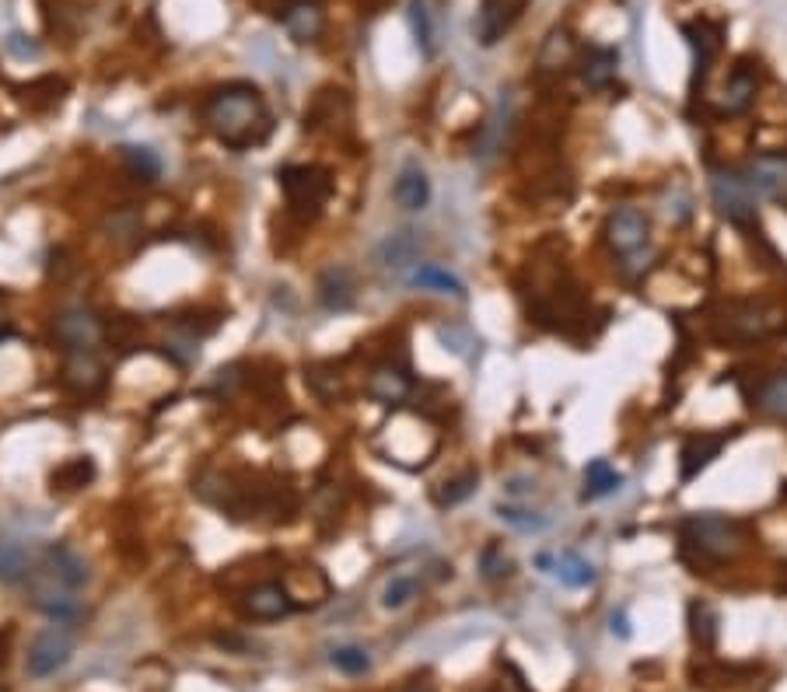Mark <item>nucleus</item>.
<instances>
[{"mask_svg": "<svg viewBox=\"0 0 787 692\" xmlns=\"http://www.w3.org/2000/svg\"><path fill=\"white\" fill-rule=\"evenodd\" d=\"M204 123L217 141L231 151H252L262 147L273 133V113L267 99L249 81L221 84L204 102Z\"/></svg>", "mask_w": 787, "mask_h": 692, "instance_id": "1", "label": "nucleus"}, {"mask_svg": "<svg viewBox=\"0 0 787 692\" xmlns=\"http://www.w3.org/2000/svg\"><path fill=\"white\" fill-rule=\"evenodd\" d=\"M680 539L686 552H696L704 564L735 560L746 546V528L725 515H690L680 525Z\"/></svg>", "mask_w": 787, "mask_h": 692, "instance_id": "2", "label": "nucleus"}, {"mask_svg": "<svg viewBox=\"0 0 787 692\" xmlns=\"http://www.w3.org/2000/svg\"><path fill=\"white\" fill-rule=\"evenodd\" d=\"M717 326H721V337H728L735 343H759L787 329V311L770 301H735L725 308V316L717 319Z\"/></svg>", "mask_w": 787, "mask_h": 692, "instance_id": "3", "label": "nucleus"}, {"mask_svg": "<svg viewBox=\"0 0 787 692\" xmlns=\"http://www.w3.org/2000/svg\"><path fill=\"white\" fill-rule=\"evenodd\" d=\"M280 189L288 196V207L298 217H319L322 207L330 204L333 196V175L319 168V165H283L277 172Z\"/></svg>", "mask_w": 787, "mask_h": 692, "instance_id": "4", "label": "nucleus"}, {"mask_svg": "<svg viewBox=\"0 0 787 692\" xmlns=\"http://www.w3.org/2000/svg\"><path fill=\"white\" fill-rule=\"evenodd\" d=\"M711 199L717 214L735 225L738 231H759V214H756V193L746 183V175L738 168H714L711 172Z\"/></svg>", "mask_w": 787, "mask_h": 692, "instance_id": "5", "label": "nucleus"}, {"mask_svg": "<svg viewBox=\"0 0 787 692\" xmlns=\"http://www.w3.org/2000/svg\"><path fill=\"white\" fill-rule=\"evenodd\" d=\"M605 241L623 262L638 259L651 245V220L641 207H620L605 220Z\"/></svg>", "mask_w": 787, "mask_h": 692, "instance_id": "6", "label": "nucleus"}, {"mask_svg": "<svg viewBox=\"0 0 787 692\" xmlns=\"http://www.w3.org/2000/svg\"><path fill=\"white\" fill-rule=\"evenodd\" d=\"M53 337L68 353H92L105 337V326L92 308H63L53 319Z\"/></svg>", "mask_w": 787, "mask_h": 692, "instance_id": "7", "label": "nucleus"}, {"mask_svg": "<svg viewBox=\"0 0 787 692\" xmlns=\"http://www.w3.org/2000/svg\"><path fill=\"white\" fill-rule=\"evenodd\" d=\"M525 8H529V0H479L473 18V35L479 47H497L518 25Z\"/></svg>", "mask_w": 787, "mask_h": 692, "instance_id": "8", "label": "nucleus"}, {"mask_svg": "<svg viewBox=\"0 0 787 692\" xmlns=\"http://www.w3.org/2000/svg\"><path fill=\"white\" fill-rule=\"evenodd\" d=\"M746 183L756 196L770 199V204L787 207V154L784 151H763L746 165Z\"/></svg>", "mask_w": 787, "mask_h": 692, "instance_id": "9", "label": "nucleus"}, {"mask_svg": "<svg viewBox=\"0 0 787 692\" xmlns=\"http://www.w3.org/2000/svg\"><path fill=\"white\" fill-rule=\"evenodd\" d=\"M71 654H74V640H71L68 630H63V627L42 630L32 640V647H29V675L50 679V675H56L60 668L71 661Z\"/></svg>", "mask_w": 787, "mask_h": 692, "instance_id": "10", "label": "nucleus"}, {"mask_svg": "<svg viewBox=\"0 0 787 692\" xmlns=\"http://www.w3.org/2000/svg\"><path fill=\"white\" fill-rule=\"evenodd\" d=\"M756 92H759V66L753 60H738L725 81V92H721V113L728 116L746 113L756 102Z\"/></svg>", "mask_w": 787, "mask_h": 692, "instance_id": "11", "label": "nucleus"}, {"mask_svg": "<svg viewBox=\"0 0 787 692\" xmlns=\"http://www.w3.org/2000/svg\"><path fill=\"white\" fill-rule=\"evenodd\" d=\"M424 238H421V231H413V228H406V231H396V235H389L382 245H379V266L382 270H392V273H403L406 266H421V256H424Z\"/></svg>", "mask_w": 787, "mask_h": 692, "instance_id": "12", "label": "nucleus"}, {"mask_svg": "<svg viewBox=\"0 0 787 692\" xmlns=\"http://www.w3.org/2000/svg\"><path fill=\"white\" fill-rule=\"evenodd\" d=\"M686 35H690V47H693L690 99L696 102L700 92H704V81L711 74V63H714V53H717V32L707 25V21H693V25H686Z\"/></svg>", "mask_w": 787, "mask_h": 692, "instance_id": "13", "label": "nucleus"}, {"mask_svg": "<svg viewBox=\"0 0 787 692\" xmlns=\"http://www.w3.org/2000/svg\"><path fill=\"white\" fill-rule=\"evenodd\" d=\"M63 385L77 395H99L105 385V364L99 361V353H68L63 361Z\"/></svg>", "mask_w": 787, "mask_h": 692, "instance_id": "14", "label": "nucleus"}, {"mask_svg": "<svg viewBox=\"0 0 787 692\" xmlns=\"http://www.w3.org/2000/svg\"><path fill=\"white\" fill-rule=\"evenodd\" d=\"M246 616L259 619V622H273V619H283L294 612V601L288 595V588L277 585V580H267V585H256L246 601H242Z\"/></svg>", "mask_w": 787, "mask_h": 692, "instance_id": "15", "label": "nucleus"}, {"mask_svg": "<svg viewBox=\"0 0 787 692\" xmlns=\"http://www.w3.org/2000/svg\"><path fill=\"white\" fill-rule=\"evenodd\" d=\"M725 444H728V434H693V437H686L683 452H680V479L683 483L696 479L721 455Z\"/></svg>", "mask_w": 787, "mask_h": 692, "instance_id": "16", "label": "nucleus"}, {"mask_svg": "<svg viewBox=\"0 0 787 692\" xmlns=\"http://www.w3.org/2000/svg\"><path fill=\"white\" fill-rule=\"evenodd\" d=\"M367 395L382 406H403L413 395V382L410 374L396 364H379L367 374Z\"/></svg>", "mask_w": 787, "mask_h": 692, "instance_id": "17", "label": "nucleus"}, {"mask_svg": "<svg viewBox=\"0 0 787 692\" xmlns=\"http://www.w3.org/2000/svg\"><path fill=\"white\" fill-rule=\"evenodd\" d=\"M280 21L294 42H315L325 29V14L319 8V0H291V4L280 11Z\"/></svg>", "mask_w": 787, "mask_h": 692, "instance_id": "18", "label": "nucleus"}, {"mask_svg": "<svg viewBox=\"0 0 787 692\" xmlns=\"http://www.w3.org/2000/svg\"><path fill=\"white\" fill-rule=\"evenodd\" d=\"M392 199H396L406 214H417L431 204V178L417 162L400 168L396 183H392Z\"/></svg>", "mask_w": 787, "mask_h": 692, "instance_id": "19", "label": "nucleus"}, {"mask_svg": "<svg viewBox=\"0 0 787 692\" xmlns=\"http://www.w3.org/2000/svg\"><path fill=\"white\" fill-rule=\"evenodd\" d=\"M42 560H46V570L53 574V580H60V585L68 588V591L84 588L87 577H92V574H87L84 556L77 549H71V546H50Z\"/></svg>", "mask_w": 787, "mask_h": 692, "instance_id": "20", "label": "nucleus"}, {"mask_svg": "<svg viewBox=\"0 0 787 692\" xmlns=\"http://www.w3.org/2000/svg\"><path fill=\"white\" fill-rule=\"evenodd\" d=\"M354 277H350V270H343V266H330L322 277H319V301L325 311H350L354 308Z\"/></svg>", "mask_w": 787, "mask_h": 692, "instance_id": "21", "label": "nucleus"}, {"mask_svg": "<svg viewBox=\"0 0 787 692\" xmlns=\"http://www.w3.org/2000/svg\"><path fill=\"white\" fill-rule=\"evenodd\" d=\"M14 95H18V102L35 109V113H46V109H56L63 102V95H68V81L56 74H42L29 84H18Z\"/></svg>", "mask_w": 787, "mask_h": 692, "instance_id": "22", "label": "nucleus"}, {"mask_svg": "<svg viewBox=\"0 0 787 692\" xmlns=\"http://www.w3.org/2000/svg\"><path fill=\"white\" fill-rule=\"evenodd\" d=\"M410 287L431 290V295H442V298L466 301V283L458 280L455 273H448L445 266H437V262H424V266H417V270L410 273Z\"/></svg>", "mask_w": 787, "mask_h": 692, "instance_id": "23", "label": "nucleus"}, {"mask_svg": "<svg viewBox=\"0 0 787 692\" xmlns=\"http://www.w3.org/2000/svg\"><path fill=\"white\" fill-rule=\"evenodd\" d=\"M550 574L560 580L563 588H571V591H581V588H592V585H596V567L588 564L581 552H574V549L553 552Z\"/></svg>", "mask_w": 787, "mask_h": 692, "instance_id": "24", "label": "nucleus"}, {"mask_svg": "<svg viewBox=\"0 0 787 692\" xmlns=\"http://www.w3.org/2000/svg\"><path fill=\"white\" fill-rule=\"evenodd\" d=\"M584 489H581V500H602L609 494H617V489L623 486V476L612 468L605 458H596V462H588L584 465Z\"/></svg>", "mask_w": 787, "mask_h": 692, "instance_id": "25", "label": "nucleus"}, {"mask_svg": "<svg viewBox=\"0 0 787 692\" xmlns=\"http://www.w3.org/2000/svg\"><path fill=\"white\" fill-rule=\"evenodd\" d=\"M612 78H617V53L602 47H588V53L581 56V81L592 87V92H602Z\"/></svg>", "mask_w": 787, "mask_h": 692, "instance_id": "26", "label": "nucleus"}, {"mask_svg": "<svg viewBox=\"0 0 787 692\" xmlns=\"http://www.w3.org/2000/svg\"><path fill=\"white\" fill-rule=\"evenodd\" d=\"M92 479H95V462L87 455L68 458L63 465H56V473L50 476L53 494H77V489H84Z\"/></svg>", "mask_w": 787, "mask_h": 692, "instance_id": "27", "label": "nucleus"}, {"mask_svg": "<svg viewBox=\"0 0 787 692\" xmlns=\"http://www.w3.org/2000/svg\"><path fill=\"white\" fill-rule=\"evenodd\" d=\"M756 410L777 423H787V371L767 378V382L756 389Z\"/></svg>", "mask_w": 787, "mask_h": 692, "instance_id": "28", "label": "nucleus"}, {"mask_svg": "<svg viewBox=\"0 0 787 692\" xmlns=\"http://www.w3.org/2000/svg\"><path fill=\"white\" fill-rule=\"evenodd\" d=\"M35 609L53 619L56 627H71V622L81 619V601L71 598V595H56V591H46V588H39L35 591Z\"/></svg>", "mask_w": 787, "mask_h": 692, "instance_id": "29", "label": "nucleus"}, {"mask_svg": "<svg viewBox=\"0 0 787 692\" xmlns=\"http://www.w3.org/2000/svg\"><path fill=\"white\" fill-rule=\"evenodd\" d=\"M120 158H123L126 175L137 178V183H155L162 175V158L151 147H137V144L120 147Z\"/></svg>", "mask_w": 787, "mask_h": 692, "instance_id": "30", "label": "nucleus"}, {"mask_svg": "<svg viewBox=\"0 0 787 692\" xmlns=\"http://www.w3.org/2000/svg\"><path fill=\"white\" fill-rule=\"evenodd\" d=\"M690 633H693V643L700 647V651H714V643H717V616L711 606H704V601H693L690 606Z\"/></svg>", "mask_w": 787, "mask_h": 692, "instance_id": "31", "label": "nucleus"}, {"mask_svg": "<svg viewBox=\"0 0 787 692\" xmlns=\"http://www.w3.org/2000/svg\"><path fill=\"white\" fill-rule=\"evenodd\" d=\"M476 486H479V468H466V473H458L448 483H442L434 500H437V507H458L476 494Z\"/></svg>", "mask_w": 787, "mask_h": 692, "instance_id": "32", "label": "nucleus"}, {"mask_svg": "<svg viewBox=\"0 0 787 692\" xmlns=\"http://www.w3.org/2000/svg\"><path fill=\"white\" fill-rule=\"evenodd\" d=\"M511 574H515V564L505 552V546L500 543L484 546V552H479V577H484L487 585H500V580H508Z\"/></svg>", "mask_w": 787, "mask_h": 692, "instance_id": "33", "label": "nucleus"}, {"mask_svg": "<svg viewBox=\"0 0 787 692\" xmlns=\"http://www.w3.org/2000/svg\"><path fill=\"white\" fill-rule=\"evenodd\" d=\"M421 585H417V577H410V574H396V577H389L385 580V588H382V609L389 612H400L406 609L413 598H417Z\"/></svg>", "mask_w": 787, "mask_h": 692, "instance_id": "34", "label": "nucleus"}, {"mask_svg": "<svg viewBox=\"0 0 787 692\" xmlns=\"http://www.w3.org/2000/svg\"><path fill=\"white\" fill-rule=\"evenodd\" d=\"M29 552L21 549L18 543H8V539H0V580H25L29 577Z\"/></svg>", "mask_w": 787, "mask_h": 692, "instance_id": "35", "label": "nucleus"}, {"mask_svg": "<svg viewBox=\"0 0 787 692\" xmlns=\"http://www.w3.org/2000/svg\"><path fill=\"white\" fill-rule=\"evenodd\" d=\"M330 664L336 668V672L354 675V679L371 672V658H367L364 647H358V643H343V647H336V651L330 654Z\"/></svg>", "mask_w": 787, "mask_h": 692, "instance_id": "36", "label": "nucleus"}, {"mask_svg": "<svg viewBox=\"0 0 787 692\" xmlns=\"http://www.w3.org/2000/svg\"><path fill=\"white\" fill-rule=\"evenodd\" d=\"M410 29H413V39H417V47L424 56H434V25H431V14H427V4L424 0H410Z\"/></svg>", "mask_w": 787, "mask_h": 692, "instance_id": "37", "label": "nucleus"}, {"mask_svg": "<svg viewBox=\"0 0 787 692\" xmlns=\"http://www.w3.org/2000/svg\"><path fill=\"white\" fill-rule=\"evenodd\" d=\"M497 518L518 528V531H546L550 528V518L539 515V510H529V507H511V504H500L497 507Z\"/></svg>", "mask_w": 787, "mask_h": 692, "instance_id": "38", "label": "nucleus"}, {"mask_svg": "<svg viewBox=\"0 0 787 692\" xmlns=\"http://www.w3.org/2000/svg\"><path fill=\"white\" fill-rule=\"evenodd\" d=\"M609 633L617 637V640H630V616L627 609H617L609 616Z\"/></svg>", "mask_w": 787, "mask_h": 692, "instance_id": "39", "label": "nucleus"}, {"mask_svg": "<svg viewBox=\"0 0 787 692\" xmlns=\"http://www.w3.org/2000/svg\"><path fill=\"white\" fill-rule=\"evenodd\" d=\"M21 39H25V35H11V39H8V50L18 53L21 60H29V56L35 60V56H39V47H35V42H21Z\"/></svg>", "mask_w": 787, "mask_h": 692, "instance_id": "40", "label": "nucleus"}, {"mask_svg": "<svg viewBox=\"0 0 787 692\" xmlns=\"http://www.w3.org/2000/svg\"><path fill=\"white\" fill-rule=\"evenodd\" d=\"M8 337H11V329H8V326H0V343H4Z\"/></svg>", "mask_w": 787, "mask_h": 692, "instance_id": "41", "label": "nucleus"}, {"mask_svg": "<svg viewBox=\"0 0 787 692\" xmlns=\"http://www.w3.org/2000/svg\"><path fill=\"white\" fill-rule=\"evenodd\" d=\"M403 692H431V689H424V685H410V689H403Z\"/></svg>", "mask_w": 787, "mask_h": 692, "instance_id": "42", "label": "nucleus"}, {"mask_svg": "<svg viewBox=\"0 0 787 692\" xmlns=\"http://www.w3.org/2000/svg\"><path fill=\"white\" fill-rule=\"evenodd\" d=\"M0 81H4V78H0Z\"/></svg>", "mask_w": 787, "mask_h": 692, "instance_id": "43", "label": "nucleus"}]
</instances>
